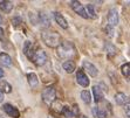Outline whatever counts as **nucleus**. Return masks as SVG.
I'll return each mask as SVG.
<instances>
[{"label": "nucleus", "mask_w": 130, "mask_h": 118, "mask_svg": "<svg viewBox=\"0 0 130 118\" xmlns=\"http://www.w3.org/2000/svg\"><path fill=\"white\" fill-rule=\"evenodd\" d=\"M41 39L45 42L46 46H48L49 48H58L61 43L60 34L53 30L43 29L41 32Z\"/></svg>", "instance_id": "obj_1"}, {"label": "nucleus", "mask_w": 130, "mask_h": 118, "mask_svg": "<svg viewBox=\"0 0 130 118\" xmlns=\"http://www.w3.org/2000/svg\"><path fill=\"white\" fill-rule=\"evenodd\" d=\"M58 55L61 58L70 60L75 55V47L69 41H61L60 46L58 47Z\"/></svg>", "instance_id": "obj_2"}, {"label": "nucleus", "mask_w": 130, "mask_h": 118, "mask_svg": "<svg viewBox=\"0 0 130 118\" xmlns=\"http://www.w3.org/2000/svg\"><path fill=\"white\" fill-rule=\"evenodd\" d=\"M41 97H42V101L46 105L51 106L53 104V102H55L56 100V90H55L54 87H47L42 90V94H41Z\"/></svg>", "instance_id": "obj_3"}, {"label": "nucleus", "mask_w": 130, "mask_h": 118, "mask_svg": "<svg viewBox=\"0 0 130 118\" xmlns=\"http://www.w3.org/2000/svg\"><path fill=\"white\" fill-rule=\"evenodd\" d=\"M47 60H48V56H47L46 52L42 50V49H36V50H34L33 54H32V57H30V61H32L36 67L45 66Z\"/></svg>", "instance_id": "obj_4"}, {"label": "nucleus", "mask_w": 130, "mask_h": 118, "mask_svg": "<svg viewBox=\"0 0 130 118\" xmlns=\"http://www.w3.org/2000/svg\"><path fill=\"white\" fill-rule=\"evenodd\" d=\"M69 6L72 7V9L76 13V14H79L80 16H82L83 19H89L88 18V15H87V13H86V11H85V7H83V5H82L80 1H77V0H73V1L69 3Z\"/></svg>", "instance_id": "obj_5"}, {"label": "nucleus", "mask_w": 130, "mask_h": 118, "mask_svg": "<svg viewBox=\"0 0 130 118\" xmlns=\"http://www.w3.org/2000/svg\"><path fill=\"white\" fill-rule=\"evenodd\" d=\"M107 20H108V26H110V27H112V28L118 25L120 16H118V13H117V11H116L115 8H111L110 11H109Z\"/></svg>", "instance_id": "obj_6"}, {"label": "nucleus", "mask_w": 130, "mask_h": 118, "mask_svg": "<svg viewBox=\"0 0 130 118\" xmlns=\"http://www.w3.org/2000/svg\"><path fill=\"white\" fill-rule=\"evenodd\" d=\"M76 81L81 87H85V88L90 84V81L88 78L87 74L83 71V69H79L76 71Z\"/></svg>", "instance_id": "obj_7"}, {"label": "nucleus", "mask_w": 130, "mask_h": 118, "mask_svg": "<svg viewBox=\"0 0 130 118\" xmlns=\"http://www.w3.org/2000/svg\"><path fill=\"white\" fill-rule=\"evenodd\" d=\"M3 110L7 116H9V117H12V118H19L20 117V112H19V110L17 109L15 106H13L12 104H9V103L4 104Z\"/></svg>", "instance_id": "obj_8"}, {"label": "nucleus", "mask_w": 130, "mask_h": 118, "mask_svg": "<svg viewBox=\"0 0 130 118\" xmlns=\"http://www.w3.org/2000/svg\"><path fill=\"white\" fill-rule=\"evenodd\" d=\"M82 69H83V71H87L91 77H96V76L99 75L97 68L91 63V62H89V61H83V63H82Z\"/></svg>", "instance_id": "obj_9"}, {"label": "nucleus", "mask_w": 130, "mask_h": 118, "mask_svg": "<svg viewBox=\"0 0 130 118\" xmlns=\"http://www.w3.org/2000/svg\"><path fill=\"white\" fill-rule=\"evenodd\" d=\"M38 22L41 25V27L46 28L51 27V18H49V15L45 12H40L38 14Z\"/></svg>", "instance_id": "obj_10"}, {"label": "nucleus", "mask_w": 130, "mask_h": 118, "mask_svg": "<svg viewBox=\"0 0 130 118\" xmlns=\"http://www.w3.org/2000/svg\"><path fill=\"white\" fill-rule=\"evenodd\" d=\"M53 15H54L55 22H56V24H58L61 28H63V29H67V28H68V22H67V20L64 19V16L61 14V13L54 12V13H53Z\"/></svg>", "instance_id": "obj_11"}, {"label": "nucleus", "mask_w": 130, "mask_h": 118, "mask_svg": "<svg viewBox=\"0 0 130 118\" xmlns=\"http://www.w3.org/2000/svg\"><path fill=\"white\" fill-rule=\"evenodd\" d=\"M114 100H115L116 104H118V105H124L125 103L129 102V98L124 92H116L115 96H114Z\"/></svg>", "instance_id": "obj_12"}, {"label": "nucleus", "mask_w": 130, "mask_h": 118, "mask_svg": "<svg viewBox=\"0 0 130 118\" xmlns=\"http://www.w3.org/2000/svg\"><path fill=\"white\" fill-rule=\"evenodd\" d=\"M33 52H34V49H33V43H32V41L26 40V41H25V43H24V54L30 60Z\"/></svg>", "instance_id": "obj_13"}, {"label": "nucleus", "mask_w": 130, "mask_h": 118, "mask_svg": "<svg viewBox=\"0 0 130 118\" xmlns=\"http://www.w3.org/2000/svg\"><path fill=\"white\" fill-rule=\"evenodd\" d=\"M62 68H63V70L66 71V73H68V74L74 73V71H75V69H76L75 62H74L73 60H67L66 62H63Z\"/></svg>", "instance_id": "obj_14"}, {"label": "nucleus", "mask_w": 130, "mask_h": 118, "mask_svg": "<svg viewBox=\"0 0 130 118\" xmlns=\"http://www.w3.org/2000/svg\"><path fill=\"white\" fill-rule=\"evenodd\" d=\"M27 81H28V84L30 85V88H36L39 85V78H38L35 73H28Z\"/></svg>", "instance_id": "obj_15"}, {"label": "nucleus", "mask_w": 130, "mask_h": 118, "mask_svg": "<svg viewBox=\"0 0 130 118\" xmlns=\"http://www.w3.org/2000/svg\"><path fill=\"white\" fill-rule=\"evenodd\" d=\"M85 11H86V13H87L88 18H90V19H96L97 18V11H96V8H95V6L93 5V4H88L87 6L85 7Z\"/></svg>", "instance_id": "obj_16"}, {"label": "nucleus", "mask_w": 130, "mask_h": 118, "mask_svg": "<svg viewBox=\"0 0 130 118\" xmlns=\"http://www.w3.org/2000/svg\"><path fill=\"white\" fill-rule=\"evenodd\" d=\"M104 48H106V53H107V55H108L109 57H114V56L117 54V49H116V47L112 45V43L108 42V41L104 43Z\"/></svg>", "instance_id": "obj_17"}, {"label": "nucleus", "mask_w": 130, "mask_h": 118, "mask_svg": "<svg viewBox=\"0 0 130 118\" xmlns=\"http://www.w3.org/2000/svg\"><path fill=\"white\" fill-rule=\"evenodd\" d=\"M93 95H94V100L96 103H100L103 100V91L101 90L100 85H94L93 87Z\"/></svg>", "instance_id": "obj_18"}, {"label": "nucleus", "mask_w": 130, "mask_h": 118, "mask_svg": "<svg viewBox=\"0 0 130 118\" xmlns=\"http://www.w3.org/2000/svg\"><path fill=\"white\" fill-rule=\"evenodd\" d=\"M0 64L4 67H11L12 66V57L7 53H0Z\"/></svg>", "instance_id": "obj_19"}, {"label": "nucleus", "mask_w": 130, "mask_h": 118, "mask_svg": "<svg viewBox=\"0 0 130 118\" xmlns=\"http://www.w3.org/2000/svg\"><path fill=\"white\" fill-rule=\"evenodd\" d=\"M0 91L3 94H9L12 91V85L4 78H0Z\"/></svg>", "instance_id": "obj_20"}, {"label": "nucleus", "mask_w": 130, "mask_h": 118, "mask_svg": "<svg viewBox=\"0 0 130 118\" xmlns=\"http://www.w3.org/2000/svg\"><path fill=\"white\" fill-rule=\"evenodd\" d=\"M14 4L12 1H0V9L5 13H11L12 12Z\"/></svg>", "instance_id": "obj_21"}, {"label": "nucleus", "mask_w": 130, "mask_h": 118, "mask_svg": "<svg viewBox=\"0 0 130 118\" xmlns=\"http://www.w3.org/2000/svg\"><path fill=\"white\" fill-rule=\"evenodd\" d=\"M81 100L83 101L85 104H90L91 103V95L88 90H82L81 91Z\"/></svg>", "instance_id": "obj_22"}, {"label": "nucleus", "mask_w": 130, "mask_h": 118, "mask_svg": "<svg viewBox=\"0 0 130 118\" xmlns=\"http://www.w3.org/2000/svg\"><path fill=\"white\" fill-rule=\"evenodd\" d=\"M121 71H122V75H123L125 78H129V75H130V64L129 63H124L123 66L121 67Z\"/></svg>", "instance_id": "obj_23"}, {"label": "nucleus", "mask_w": 130, "mask_h": 118, "mask_svg": "<svg viewBox=\"0 0 130 118\" xmlns=\"http://www.w3.org/2000/svg\"><path fill=\"white\" fill-rule=\"evenodd\" d=\"M61 115H63L66 118H72L73 117V113H72V110L69 109V106L63 105L62 110H61Z\"/></svg>", "instance_id": "obj_24"}, {"label": "nucleus", "mask_w": 130, "mask_h": 118, "mask_svg": "<svg viewBox=\"0 0 130 118\" xmlns=\"http://www.w3.org/2000/svg\"><path fill=\"white\" fill-rule=\"evenodd\" d=\"M22 18H20V16H14V18L12 19V25H13V27L15 28H18L20 25H22Z\"/></svg>", "instance_id": "obj_25"}, {"label": "nucleus", "mask_w": 130, "mask_h": 118, "mask_svg": "<svg viewBox=\"0 0 130 118\" xmlns=\"http://www.w3.org/2000/svg\"><path fill=\"white\" fill-rule=\"evenodd\" d=\"M51 106H52V109L54 110L56 113H61V110H62V108H63V105H62L61 103L60 104H54L53 103Z\"/></svg>", "instance_id": "obj_26"}, {"label": "nucleus", "mask_w": 130, "mask_h": 118, "mask_svg": "<svg viewBox=\"0 0 130 118\" xmlns=\"http://www.w3.org/2000/svg\"><path fill=\"white\" fill-rule=\"evenodd\" d=\"M72 113H73V117L74 116H79L80 113V108L77 104H74V105L72 106Z\"/></svg>", "instance_id": "obj_27"}, {"label": "nucleus", "mask_w": 130, "mask_h": 118, "mask_svg": "<svg viewBox=\"0 0 130 118\" xmlns=\"http://www.w3.org/2000/svg\"><path fill=\"white\" fill-rule=\"evenodd\" d=\"M106 34L108 35V36L111 37L112 35H114V33H112V27H110V26H108V25H107V27H106Z\"/></svg>", "instance_id": "obj_28"}, {"label": "nucleus", "mask_w": 130, "mask_h": 118, "mask_svg": "<svg viewBox=\"0 0 130 118\" xmlns=\"http://www.w3.org/2000/svg\"><path fill=\"white\" fill-rule=\"evenodd\" d=\"M96 118H108V113L106 111H103V110H100Z\"/></svg>", "instance_id": "obj_29"}, {"label": "nucleus", "mask_w": 130, "mask_h": 118, "mask_svg": "<svg viewBox=\"0 0 130 118\" xmlns=\"http://www.w3.org/2000/svg\"><path fill=\"white\" fill-rule=\"evenodd\" d=\"M99 111H100V109H99L97 106H94V108H93V115H94L95 118H96L97 115H99Z\"/></svg>", "instance_id": "obj_30"}, {"label": "nucleus", "mask_w": 130, "mask_h": 118, "mask_svg": "<svg viewBox=\"0 0 130 118\" xmlns=\"http://www.w3.org/2000/svg\"><path fill=\"white\" fill-rule=\"evenodd\" d=\"M124 105H125V115H127V118H129V116H130V112H129V102H128V103H125Z\"/></svg>", "instance_id": "obj_31"}, {"label": "nucleus", "mask_w": 130, "mask_h": 118, "mask_svg": "<svg viewBox=\"0 0 130 118\" xmlns=\"http://www.w3.org/2000/svg\"><path fill=\"white\" fill-rule=\"evenodd\" d=\"M4 36H5V33H4V29L0 27V41L4 40Z\"/></svg>", "instance_id": "obj_32"}, {"label": "nucleus", "mask_w": 130, "mask_h": 118, "mask_svg": "<svg viewBox=\"0 0 130 118\" xmlns=\"http://www.w3.org/2000/svg\"><path fill=\"white\" fill-rule=\"evenodd\" d=\"M4 75H5V73H4V69L1 68V67H0V78H1V77H4Z\"/></svg>", "instance_id": "obj_33"}, {"label": "nucleus", "mask_w": 130, "mask_h": 118, "mask_svg": "<svg viewBox=\"0 0 130 118\" xmlns=\"http://www.w3.org/2000/svg\"><path fill=\"white\" fill-rule=\"evenodd\" d=\"M3 101H4V94L1 92V91H0V103H1Z\"/></svg>", "instance_id": "obj_34"}, {"label": "nucleus", "mask_w": 130, "mask_h": 118, "mask_svg": "<svg viewBox=\"0 0 130 118\" xmlns=\"http://www.w3.org/2000/svg\"><path fill=\"white\" fill-rule=\"evenodd\" d=\"M3 24H4V18H3V15L0 14V26H1Z\"/></svg>", "instance_id": "obj_35"}, {"label": "nucleus", "mask_w": 130, "mask_h": 118, "mask_svg": "<svg viewBox=\"0 0 130 118\" xmlns=\"http://www.w3.org/2000/svg\"><path fill=\"white\" fill-rule=\"evenodd\" d=\"M77 117H79V118H88L87 116H85V115H79Z\"/></svg>", "instance_id": "obj_36"}, {"label": "nucleus", "mask_w": 130, "mask_h": 118, "mask_svg": "<svg viewBox=\"0 0 130 118\" xmlns=\"http://www.w3.org/2000/svg\"><path fill=\"white\" fill-rule=\"evenodd\" d=\"M48 118H55V117H54V116H52V115H49V116H48Z\"/></svg>", "instance_id": "obj_37"}]
</instances>
